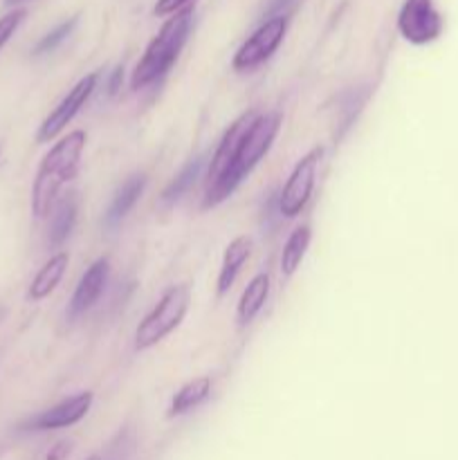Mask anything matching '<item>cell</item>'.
Returning a JSON list of instances; mask_svg holds the SVG:
<instances>
[{
  "instance_id": "6da1fadb",
  "label": "cell",
  "mask_w": 458,
  "mask_h": 460,
  "mask_svg": "<svg viewBox=\"0 0 458 460\" xmlns=\"http://www.w3.org/2000/svg\"><path fill=\"white\" fill-rule=\"evenodd\" d=\"M281 115L278 112H265V115H256L250 128L242 135L241 144H238L233 160L229 169L225 171L223 178L205 191V200H202V209H211L218 207L241 187L242 180L256 169L260 160L269 153L274 139H277L278 130H281Z\"/></svg>"
},
{
  "instance_id": "7a4b0ae2",
  "label": "cell",
  "mask_w": 458,
  "mask_h": 460,
  "mask_svg": "<svg viewBox=\"0 0 458 460\" xmlns=\"http://www.w3.org/2000/svg\"><path fill=\"white\" fill-rule=\"evenodd\" d=\"M85 139H88L85 130H72L45 153L39 171H36L34 187H31V211L36 218H45L52 214L63 184L76 178Z\"/></svg>"
},
{
  "instance_id": "3957f363",
  "label": "cell",
  "mask_w": 458,
  "mask_h": 460,
  "mask_svg": "<svg viewBox=\"0 0 458 460\" xmlns=\"http://www.w3.org/2000/svg\"><path fill=\"white\" fill-rule=\"evenodd\" d=\"M191 25L193 7L180 9V12H175L173 16L162 25V30L157 31L155 39L148 43L146 52H144V57L139 58V63L135 66L133 76H130V88H146L153 81L162 79V76L173 67L180 52H182L184 43H187L189 34H191Z\"/></svg>"
},
{
  "instance_id": "277c9868",
  "label": "cell",
  "mask_w": 458,
  "mask_h": 460,
  "mask_svg": "<svg viewBox=\"0 0 458 460\" xmlns=\"http://www.w3.org/2000/svg\"><path fill=\"white\" fill-rule=\"evenodd\" d=\"M189 304H191V290L189 286H171L164 295L160 296L151 313L139 322L135 331V350H148L160 344L164 337H169L175 328L187 317Z\"/></svg>"
},
{
  "instance_id": "5b68a950",
  "label": "cell",
  "mask_w": 458,
  "mask_h": 460,
  "mask_svg": "<svg viewBox=\"0 0 458 460\" xmlns=\"http://www.w3.org/2000/svg\"><path fill=\"white\" fill-rule=\"evenodd\" d=\"M323 157V146H314L301 157L292 169L290 178L283 184L281 193H278V216L283 218H296L305 205L310 202L314 191V182H317V166Z\"/></svg>"
},
{
  "instance_id": "8992f818",
  "label": "cell",
  "mask_w": 458,
  "mask_h": 460,
  "mask_svg": "<svg viewBox=\"0 0 458 460\" xmlns=\"http://www.w3.org/2000/svg\"><path fill=\"white\" fill-rule=\"evenodd\" d=\"M287 22L290 18L283 13V16H272L259 25V30L236 49L232 58V67L236 72H251L259 66H263L269 57L278 49V45L283 43L287 34Z\"/></svg>"
},
{
  "instance_id": "52a82bcc",
  "label": "cell",
  "mask_w": 458,
  "mask_h": 460,
  "mask_svg": "<svg viewBox=\"0 0 458 460\" xmlns=\"http://www.w3.org/2000/svg\"><path fill=\"white\" fill-rule=\"evenodd\" d=\"M398 30L411 45H429L443 34V16L434 7V0H404Z\"/></svg>"
},
{
  "instance_id": "ba28073f",
  "label": "cell",
  "mask_w": 458,
  "mask_h": 460,
  "mask_svg": "<svg viewBox=\"0 0 458 460\" xmlns=\"http://www.w3.org/2000/svg\"><path fill=\"white\" fill-rule=\"evenodd\" d=\"M97 84H99V72H90V75H85L84 79L76 81L75 88H72L70 93L58 102V106L43 119L39 133H36V142L45 144V142H52L54 137H58V133H61V130L75 119L76 112L88 103V99L92 97Z\"/></svg>"
},
{
  "instance_id": "9c48e42d",
  "label": "cell",
  "mask_w": 458,
  "mask_h": 460,
  "mask_svg": "<svg viewBox=\"0 0 458 460\" xmlns=\"http://www.w3.org/2000/svg\"><path fill=\"white\" fill-rule=\"evenodd\" d=\"M92 400H94L92 391H81V394L72 395V398L45 409L43 413L31 418L25 427L31 431L66 429V427L76 425V422L84 420V418L88 416L90 407H92Z\"/></svg>"
},
{
  "instance_id": "30bf717a",
  "label": "cell",
  "mask_w": 458,
  "mask_h": 460,
  "mask_svg": "<svg viewBox=\"0 0 458 460\" xmlns=\"http://www.w3.org/2000/svg\"><path fill=\"white\" fill-rule=\"evenodd\" d=\"M254 117H256L254 111L242 112V115L236 117V119L229 124V128L225 130L218 148H216L214 155H211L209 169H207V189L214 187V184L223 178L225 171L229 169V164H232V160H233V153H236L238 144H241L242 135H245V130L250 128V124L254 121Z\"/></svg>"
},
{
  "instance_id": "8fae6325",
  "label": "cell",
  "mask_w": 458,
  "mask_h": 460,
  "mask_svg": "<svg viewBox=\"0 0 458 460\" xmlns=\"http://www.w3.org/2000/svg\"><path fill=\"white\" fill-rule=\"evenodd\" d=\"M108 272H110V263H108L106 256H103V259H97L88 270H85L79 286L75 288L70 305H67V317H79V314L88 313V310L97 304L103 288H106L108 283Z\"/></svg>"
},
{
  "instance_id": "7c38bea8",
  "label": "cell",
  "mask_w": 458,
  "mask_h": 460,
  "mask_svg": "<svg viewBox=\"0 0 458 460\" xmlns=\"http://www.w3.org/2000/svg\"><path fill=\"white\" fill-rule=\"evenodd\" d=\"M144 189H146V175L144 173H135L117 189L115 198H112L110 207H108L106 216H103V225L108 229H115L126 216L133 211V207L137 205V200L142 198Z\"/></svg>"
},
{
  "instance_id": "4fadbf2b",
  "label": "cell",
  "mask_w": 458,
  "mask_h": 460,
  "mask_svg": "<svg viewBox=\"0 0 458 460\" xmlns=\"http://www.w3.org/2000/svg\"><path fill=\"white\" fill-rule=\"evenodd\" d=\"M251 254V238L247 236H236L227 247H225L223 265H220L218 272V296H225L232 290L233 281H236L238 272L245 265V261Z\"/></svg>"
},
{
  "instance_id": "5bb4252c",
  "label": "cell",
  "mask_w": 458,
  "mask_h": 460,
  "mask_svg": "<svg viewBox=\"0 0 458 460\" xmlns=\"http://www.w3.org/2000/svg\"><path fill=\"white\" fill-rule=\"evenodd\" d=\"M269 288H272V281H269L268 272L256 274V277L247 283V288L241 295V301H238V326H247V323L254 322L256 314H259L260 310H263V305L268 304Z\"/></svg>"
},
{
  "instance_id": "9a60e30c",
  "label": "cell",
  "mask_w": 458,
  "mask_h": 460,
  "mask_svg": "<svg viewBox=\"0 0 458 460\" xmlns=\"http://www.w3.org/2000/svg\"><path fill=\"white\" fill-rule=\"evenodd\" d=\"M76 214H79V200H76L75 193H67L66 198H61L54 205L48 229L49 247H61L70 238L72 229L76 225Z\"/></svg>"
},
{
  "instance_id": "2e32d148",
  "label": "cell",
  "mask_w": 458,
  "mask_h": 460,
  "mask_svg": "<svg viewBox=\"0 0 458 460\" xmlns=\"http://www.w3.org/2000/svg\"><path fill=\"white\" fill-rule=\"evenodd\" d=\"M67 265H70V254H67V252L54 254L52 259L39 270V274H36L34 281H31L30 290H27V296H30L31 301H43L45 296L52 295V292L57 290L58 283H61Z\"/></svg>"
},
{
  "instance_id": "e0dca14e",
  "label": "cell",
  "mask_w": 458,
  "mask_h": 460,
  "mask_svg": "<svg viewBox=\"0 0 458 460\" xmlns=\"http://www.w3.org/2000/svg\"><path fill=\"white\" fill-rule=\"evenodd\" d=\"M209 395H211V380L207 376L187 382L184 386H180L178 394H175L173 400H171L169 418L184 416V413H189L191 409L200 407Z\"/></svg>"
},
{
  "instance_id": "ac0fdd59",
  "label": "cell",
  "mask_w": 458,
  "mask_h": 460,
  "mask_svg": "<svg viewBox=\"0 0 458 460\" xmlns=\"http://www.w3.org/2000/svg\"><path fill=\"white\" fill-rule=\"evenodd\" d=\"M310 241H313V232H310L308 225H301L295 232L287 236L286 245L281 252V274L283 277H292L296 270L301 268L305 259V252H308Z\"/></svg>"
},
{
  "instance_id": "d6986e66",
  "label": "cell",
  "mask_w": 458,
  "mask_h": 460,
  "mask_svg": "<svg viewBox=\"0 0 458 460\" xmlns=\"http://www.w3.org/2000/svg\"><path fill=\"white\" fill-rule=\"evenodd\" d=\"M202 166H205V157H193V160H189L187 164L182 166V171H180V173L166 184L164 191H162L160 196L162 207H173L175 202L182 200L184 193H187L189 189L196 184V180L200 178Z\"/></svg>"
},
{
  "instance_id": "ffe728a7",
  "label": "cell",
  "mask_w": 458,
  "mask_h": 460,
  "mask_svg": "<svg viewBox=\"0 0 458 460\" xmlns=\"http://www.w3.org/2000/svg\"><path fill=\"white\" fill-rule=\"evenodd\" d=\"M366 97H368V90H346L344 94L339 97L341 106H339V130H337V139H341L346 135V130L353 126V121L357 119L359 111H362V106L366 103Z\"/></svg>"
},
{
  "instance_id": "44dd1931",
  "label": "cell",
  "mask_w": 458,
  "mask_h": 460,
  "mask_svg": "<svg viewBox=\"0 0 458 460\" xmlns=\"http://www.w3.org/2000/svg\"><path fill=\"white\" fill-rule=\"evenodd\" d=\"M76 22H79V16H72V18H67V21L58 22V25L54 27V30H49L48 34H45L43 39H40L39 43H36L34 57H40V54L54 52V49H57L58 45H61L63 40H66L67 36L72 34V30H75V27H76Z\"/></svg>"
},
{
  "instance_id": "7402d4cb",
  "label": "cell",
  "mask_w": 458,
  "mask_h": 460,
  "mask_svg": "<svg viewBox=\"0 0 458 460\" xmlns=\"http://www.w3.org/2000/svg\"><path fill=\"white\" fill-rule=\"evenodd\" d=\"M25 9H13V12L4 13V16L0 18V49L9 43V39H12L13 34H16V30L21 27V22L25 21Z\"/></svg>"
},
{
  "instance_id": "603a6c76",
  "label": "cell",
  "mask_w": 458,
  "mask_h": 460,
  "mask_svg": "<svg viewBox=\"0 0 458 460\" xmlns=\"http://www.w3.org/2000/svg\"><path fill=\"white\" fill-rule=\"evenodd\" d=\"M191 0H157L155 3V16H173L175 12L184 9Z\"/></svg>"
},
{
  "instance_id": "cb8c5ba5",
  "label": "cell",
  "mask_w": 458,
  "mask_h": 460,
  "mask_svg": "<svg viewBox=\"0 0 458 460\" xmlns=\"http://www.w3.org/2000/svg\"><path fill=\"white\" fill-rule=\"evenodd\" d=\"M292 3H295V0H272V4L268 7V16H283V12H286Z\"/></svg>"
},
{
  "instance_id": "d4e9b609",
  "label": "cell",
  "mask_w": 458,
  "mask_h": 460,
  "mask_svg": "<svg viewBox=\"0 0 458 460\" xmlns=\"http://www.w3.org/2000/svg\"><path fill=\"white\" fill-rule=\"evenodd\" d=\"M121 79H124V67H115V72H112L110 81H108V94H115L117 90H119Z\"/></svg>"
},
{
  "instance_id": "484cf974",
  "label": "cell",
  "mask_w": 458,
  "mask_h": 460,
  "mask_svg": "<svg viewBox=\"0 0 458 460\" xmlns=\"http://www.w3.org/2000/svg\"><path fill=\"white\" fill-rule=\"evenodd\" d=\"M66 452H67V445H57V449L49 454L48 460H58V458H61V454H66Z\"/></svg>"
},
{
  "instance_id": "4316f807",
  "label": "cell",
  "mask_w": 458,
  "mask_h": 460,
  "mask_svg": "<svg viewBox=\"0 0 458 460\" xmlns=\"http://www.w3.org/2000/svg\"><path fill=\"white\" fill-rule=\"evenodd\" d=\"M4 3H7V4H16V3H21V0H4Z\"/></svg>"
},
{
  "instance_id": "83f0119b",
  "label": "cell",
  "mask_w": 458,
  "mask_h": 460,
  "mask_svg": "<svg viewBox=\"0 0 458 460\" xmlns=\"http://www.w3.org/2000/svg\"><path fill=\"white\" fill-rule=\"evenodd\" d=\"M88 460H101V456H92V458H88Z\"/></svg>"
}]
</instances>
